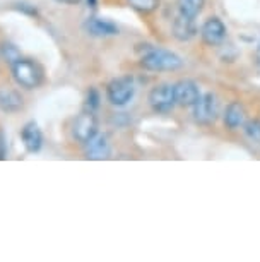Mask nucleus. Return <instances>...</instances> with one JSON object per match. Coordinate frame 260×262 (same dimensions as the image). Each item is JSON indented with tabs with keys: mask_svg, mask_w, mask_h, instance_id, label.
Instances as JSON below:
<instances>
[{
	"mask_svg": "<svg viewBox=\"0 0 260 262\" xmlns=\"http://www.w3.org/2000/svg\"><path fill=\"white\" fill-rule=\"evenodd\" d=\"M140 66L146 71H153V72H161V71H176L183 66L180 55L163 50V48H149L147 53L140 57Z\"/></svg>",
	"mask_w": 260,
	"mask_h": 262,
	"instance_id": "1",
	"label": "nucleus"
},
{
	"mask_svg": "<svg viewBox=\"0 0 260 262\" xmlns=\"http://www.w3.org/2000/svg\"><path fill=\"white\" fill-rule=\"evenodd\" d=\"M12 76L21 88L34 90L43 81V69L33 60L19 58L16 63H12Z\"/></svg>",
	"mask_w": 260,
	"mask_h": 262,
	"instance_id": "2",
	"label": "nucleus"
},
{
	"mask_svg": "<svg viewBox=\"0 0 260 262\" xmlns=\"http://www.w3.org/2000/svg\"><path fill=\"white\" fill-rule=\"evenodd\" d=\"M135 93V84L130 77H119L113 79L106 88V95L111 105L115 106H124L127 105Z\"/></svg>",
	"mask_w": 260,
	"mask_h": 262,
	"instance_id": "3",
	"label": "nucleus"
},
{
	"mask_svg": "<svg viewBox=\"0 0 260 262\" xmlns=\"http://www.w3.org/2000/svg\"><path fill=\"white\" fill-rule=\"evenodd\" d=\"M98 132V118L94 115V112H84L74 120L72 123V136L76 141L86 144Z\"/></svg>",
	"mask_w": 260,
	"mask_h": 262,
	"instance_id": "4",
	"label": "nucleus"
},
{
	"mask_svg": "<svg viewBox=\"0 0 260 262\" xmlns=\"http://www.w3.org/2000/svg\"><path fill=\"white\" fill-rule=\"evenodd\" d=\"M149 103L156 112H161V113L173 110V106L176 105L175 86H171V84H158V86L153 88V91L149 93Z\"/></svg>",
	"mask_w": 260,
	"mask_h": 262,
	"instance_id": "5",
	"label": "nucleus"
},
{
	"mask_svg": "<svg viewBox=\"0 0 260 262\" xmlns=\"http://www.w3.org/2000/svg\"><path fill=\"white\" fill-rule=\"evenodd\" d=\"M218 117V100L212 93L200 95V98L194 105V118L202 125H209Z\"/></svg>",
	"mask_w": 260,
	"mask_h": 262,
	"instance_id": "6",
	"label": "nucleus"
},
{
	"mask_svg": "<svg viewBox=\"0 0 260 262\" xmlns=\"http://www.w3.org/2000/svg\"><path fill=\"white\" fill-rule=\"evenodd\" d=\"M202 41L209 47H218L226 38V26L219 17H209L200 29Z\"/></svg>",
	"mask_w": 260,
	"mask_h": 262,
	"instance_id": "7",
	"label": "nucleus"
},
{
	"mask_svg": "<svg viewBox=\"0 0 260 262\" xmlns=\"http://www.w3.org/2000/svg\"><path fill=\"white\" fill-rule=\"evenodd\" d=\"M110 155H111V146L105 134L96 132V134L86 142V158L87 160H108Z\"/></svg>",
	"mask_w": 260,
	"mask_h": 262,
	"instance_id": "8",
	"label": "nucleus"
},
{
	"mask_svg": "<svg viewBox=\"0 0 260 262\" xmlns=\"http://www.w3.org/2000/svg\"><path fill=\"white\" fill-rule=\"evenodd\" d=\"M200 98V90L194 81H180L175 84V100L181 106H194Z\"/></svg>",
	"mask_w": 260,
	"mask_h": 262,
	"instance_id": "9",
	"label": "nucleus"
},
{
	"mask_svg": "<svg viewBox=\"0 0 260 262\" xmlns=\"http://www.w3.org/2000/svg\"><path fill=\"white\" fill-rule=\"evenodd\" d=\"M195 34H197V24H195V17H188L180 14L173 21V36L178 41H190Z\"/></svg>",
	"mask_w": 260,
	"mask_h": 262,
	"instance_id": "10",
	"label": "nucleus"
},
{
	"mask_svg": "<svg viewBox=\"0 0 260 262\" xmlns=\"http://www.w3.org/2000/svg\"><path fill=\"white\" fill-rule=\"evenodd\" d=\"M86 31L92 34V36H115L119 34V28L116 24L111 21H106V19H100V17H89L84 24Z\"/></svg>",
	"mask_w": 260,
	"mask_h": 262,
	"instance_id": "11",
	"label": "nucleus"
},
{
	"mask_svg": "<svg viewBox=\"0 0 260 262\" xmlns=\"http://www.w3.org/2000/svg\"><path fill=\"white\" fill-rule=\"evenodd\" d=\"M21 139L26 146V149L29 152H36L41 149V144H43V134L40 130V127L36 125L34 122H29L26 125L22 127L21 130Z\"/></svg>",
	"mask_w": 260,
	"mask_h": 262,
	"instance_id": "12",
	"label": "nucleus"
},
{
	"mask_svg": "<svg viewBox=\"0 0 260 262\" xmlns=\"http://www.w3.org/2000/svg\"><path fill=\"white\" fill-rule=\"evenodd\" d=\"M245 118H247V112H245L243 105L240 101H233L226 106V112H224V123H226L228 128H234L242 127L245 123Z\"/></svg>",
	"mask_w": 260,
	"mask_h": 262,
	"instance_id": "13",
	"label": "nucleus"
},
{
	"mask_svg": "<svg viewBox=\"0 0 260 262\" xmlns=\"http://www.w3.org/2000/svg\"><path fill=\"white\" fill-rule=\"evenodd\" d=\"M0 106L6 112H19L22 108V96L17 91L4 88L0 90Z\"/></svg>",
	"mask_w": 260,
	"mask_h": 262,
	"instance_id": "14",
	"label": "nucleus"
},
{
	"mask_svg": "<svg viewBox=\"0 0 260 262\" xmlns=\"http://www.w3.org/2000/svg\"><path fill=\"white\" fill-rule=\"evenodd\" d=\"M205 0H178V11L183 16L197 17L204 9Z\"/></svg>",
	"mask_w": 260,
	"mask_h": 262,
	"instance_id": "15",
	"label": "nucleus"
},
{
	"mask_svg": "<svg viewBox=\"0 0 260 262\" xmlns=\"http://www.w3.org/2000/svg\"><path fill=\"white\" fill-rule=\"evenodd\" d=\"M0 53H2L4 60L9 62L12 66V63H16L21 57V52H19V48L16 45H12V43H4L2 47H0Z\"/></svg>",
	"mask_w": 260,
	"mask_h": 262,
	"instance_id": "16",
	"label": "nucleus"
},
{
	"mask_svg": "<svg viewBox=\"0 0 260 262\" xmlns=\"http://www.w3.org/2000/svg\"><path fill=\"white\" fill-rule=\"evenodd\" d=\"M130 7H134L135 11L149 14L154 12L159 7V0H129Z\"/></svg>",
	"mask_w": 260,
	"mask_h": 262,
	"instance_id": "17",
	"label": "nucleus"
},
{
	"mask_svg": "<svg viewBox=\"0 0 260 262\" xmlns=\"http://www.w3.org/2000/svg\"><path fill=\"white\" fill-rule=\"evenodd\" d=\"M245 130L253 142H260V120H250L245 125Z\"/></svg>",
	"mask_w": 260,
	"mask_h": 262,
	"instance_id": "18",
	"label": "nucleus"
},
{
	"mask_svg": "<svg viewBox=\"0 0 260 262\" xmlns=\"http://www.w3.org/2000/svg\"><path fill=\"white\" fill-rule=\"evenodd\" d=\"M98 106H100V95H98L96 90H91L87 93V98H86V110L94 112Z\"/></svg>",
	"mask_w": 260,
	"mask_h": 262,
	"instance_id": "19",
	"label": "nucleus"
},
{
	"mask_svg": "<svg viewBox=\"0 0 260 262\" xmlns=\"http://www.w3.org/2000/svg\"><path fill=\"white\" fill-rule=\"evenodd\" d=\"M58 2H62V4H77L79 0H58Z\"/></svg>",
	"mask_w": 260,
	"mask_h": 262,
	"instance_id": "20",
	"label": "nucleus"
},
{
	"mask_svg": "<svg viewBox=\"0 0 260 262\" xmlns=\"http://www.w3.org/2000/svg\"><path fill=\"white\" fill-rule=\"evenodd\" d=\"M255 57H257V62L260 63V47L257 48V53H255Z\"/></svg>",
	"mask_w": 260,
	"mask_h": 262,
	"instance_id": "21",
	"label": "nucleus"
},
{
	"mask_svg": "<svg viewBox=\"0 0 260 262\" xmlns=\"http://www.w3.org/2000/svg\"><path fill=\"white\" fill-rule=\"evenodd\" d=\"M87 2H89L91 6H94V4H96V0H87Z\"/></svg>",
	"mask_w": 260,
	"mask_h": 262,
	"instance_id": "22",
	"label": "nucleus"
}]
</instances>
